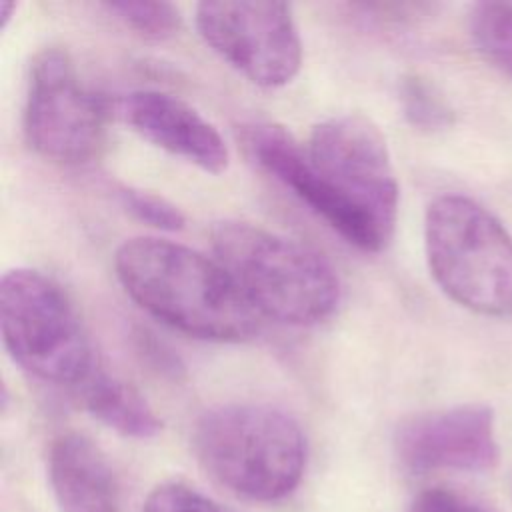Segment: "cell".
Here are the masks:
<instances>
[{
	"mask_svg": "<svg viewBox=\"0 0 512 512\" xmlns=\"http://www.w3.org/2000/svg\"><path fill=\"white\" fill-rule=\"evenodd\" d=\"M246 146L270 176L346 242L366 252L388 246L400 188L386 138L368 118H326L304 146L278 124H254Z\"/></svg>",
	"mask_w": 512,
	"mask_h": 512,
	"instance_id": "1",
	"label": "cell"
},
{
	"mask_svg": "<svg viewBox=\"0 0 512 512\" xmlns=\"http://www.w3.org/2000/svg\"><path fill=\"white\" fill-rule=\"evenodd\" d=\"M126 294L148 314L184 334L240 342L258 332V314L216 258L184 244L138 236L114 254Z\"/></svg>",
	"mask_w": 512,
	"mask_h": 512,
	"instance_id": "2",
	"label": "cell"
},
{
	"mask_svg": "<svg viewBox=\"0 0 512 512\" xmlns=\"http://www.w3.org/2000/svg\"><path fill=\"white\" fill-rule=\"evenodd\" d=\"M210 238L214 258L258 316L312 326L336 310L340 280L314 248L240 220L218 222Z\"/></svg>",
	"mask_w": 512,
	"mask_h": 512,
	"instance_id": "3",
	"label": "cell"
},
{
	"mask_svg": "<svg viewBox=\"0 0 512 512\" xmlns=\"http://www.w3.org/2000/svg\"><path fill=\"white\" fill-rule=\"evenodd\" d=\"M194 452L230 492L276 502L296 490L306 468V436L284 410L262 402H230L194 424Z\"/></svg>",
	"mask_w": 512,
	"mask_h": 512,
	"instance_id": "4",
	"label": "cell"
},
{
	"mask_svg": "<svg viewBox=\"0 0 512 512\" xmlns=\"http://www.w3.org/2000/svg\"><path fill=\"white\" fill-rule=\"evenodd\" d=\"M424 250L450 300L482 316L512 312V236L484 206L460 194L434 198L424 218Z\"/></svg>",
	"mask_w": 512,
	"mask_h": 512,
	"instance_id": "5",
	"label": "cell"
},
{
	"mask_svg": "<svg viewBox=\"0 0 512 512\" xmlns=\"http://www.w3.org/2000/svg\"><path fill=\"white\" fill-rule=\"evenodd\" d=\"M0 328L12 360L42 382L80 388L94 372L90 340L74 304L38 270L2 274Z\"/></svg>",
	"mask_w": 512,
	"mask_h": 512,
	"instance_id": "6",
	"label": "cell"
},
{
	"mask_svg": "<svg viewBox=\"0 0 512 512\" xmlns=\"http://www.w3.org/2000/svg\"><path fill=\"white\" fill-rule=\"evenodd\" d=\"M194 20L202 40L256 86L280 88L302 66V40L286 2H200Z\"/></svg>",
	"mask_w": 512,
	"mask_h": 512,
	"instance_id": "7",
	"label": "cell"
},
{
	"mask_svg": "<svg viewBox=\"0 0 512 512\" xmlns=\"http://www.w3.org/2000/svg\"><path fill=\"white\" fill-rule=\"evenodd\" d=\"M104 108L82 86L66 50H40L28 76L24 136L30 148L60 164H84L100 148Z\"/></svg>",
	"mask_w": 512,
	"mask_h": 512,
	"instance_id": "8",
	"label": "cell"
},
{
	"mask_svg": "<svg viewBox=\"0 0 512 512\" xmlns=\"http://www.w3.org/2000/svg\"><path fill=\"white\" fill-rule=\"evenodd\" d=\"M394 448L400 464L412 474L484 472L494 468L500 456L494 412L486 404H460L412 416L400 424Z\"/></svg>",
	"mask_w": 512,
	"mask_h": 512,
	"instance_id": "9",
	"label": "cell"
},
{
	"mask_svg": "<svg viewBox=\"0 0 512 512\" xmlns=\"http://www.w3.org/2000/svg\"><path fill=\"white\" fill-rule=\"evenodd\" d=\"M118 116L146 142L208 174H222L230 154L224 138L194 106L160 90H134L116 104Z\"/></svg>",
	"mask_w": 512,
	"mask_h": 512,
	"instance_id": "10",
	"label": "cell"
},
{
	"mask_svg": "<svg viewBox=\"0 0 512 512\" xmlns=\"http://www.w3.org/2000/svg\"><path fill=\"white\" fill-rule=\"evenodd\" d=\"M48 480L60 512H118L112 464L84 434L66 432L52 442Z\"/></svg>",
	"mask_w": 512,
	"mask_h": 512,
	"instance_id": "11",
	"label": "cell"
},
{
	"mask_svg": "<svg viewBox=\"0 0 512 512\" xmlns=\"http://www.w3.org/2000/svg\"><path fill=\"white\" fill-rule=\"evenodd\" d=\"M80 402L96 420L126 438H154L162 422L146 398L130 384L106 374L92 372L80 386Z\"/></svg>",
	"mask_w": 512,
	"mask_h": 512,
	"instance_id": "12",
	"label": "cell"
},
{
	"mask_svg": "<svg viewBox=\"0 0 512 512\" xmlns=\"http://www.w3.org/2000/svg\"><path fill=\"white\" fill-rule=\"evenodd\" d=\"M476 50L512 78V2H478L468 14Z\"/></svg>",
	"mask_w": 512,
	"mask_h": 512,
	"instance_id": "13",
	"label": "cell"
},
{
	"mask_svg": "<svg viewBox=\"0 0 512 512\" xmlns=\"http://www.w3.org/2000/svg\"><path fill=\"white\" fill-rule=\"evenodd\" d=\"M398 102L406 122L422 132H438L454 122V110L444 94L420 74L402 76Z\"/></svg>",
	"mask_w": 512,
	"mask_h": 512,
	"instance_id": "14",
	"label": "cell"
},
{
	"mask_svg": "<svg viewBox=\"0 0 512 512\" xmlns=\"http://www.w3.org/2000/svg\"><path fill=\"white\" fill-rule=\"evenodd\" d=\"M104 8L114 14L124 26L146 40L162 42L176 36L182 28L180 10L162 0H116Z\"/></svg>",
	"mask_w": 512,
	"mask_h": 512,
	"instance_id": "15",
	"label": "cell"
},
{
	"mask_svg": "<svg viewBox=\"0 0 512 512\" xmlns=\"http://www.w3.org/2000/svg\"><path fill=\"white\" fill-rule=\"evenodd\" d=\"M118 200L136 220L152 228H158L164 232H176L184 228L186 218L182 210L160 194L132 188V186H122L118 188Z\"/></svg>",
	"mask_w": 512,
	"mask_h": 512,
	"instance_id": "16",
	"label": "cell"
},
{
	"mask_svg": "<svg viewBox=\"0 0 512 512\" xmlns=\"http://www.w3.org/2000/svg\"><path fill=\"white\" fill-rule=\"evenodd\" d=\"M142 512H224V510L216 502L206 498L202 492L182 482H166L156 486L148 494Z\"/></svg>",
	"mask_w": 512,
	"mask_h": 512,
	"instance_id": "17",
	"label": "cell"
},
{
	"mask_svg": "<svg viewBox=\"0 0 512 512\" xmlns=\"http://www.w3.org/2000/svg\"><path fill=\"white\" fill-rule=\"evenodd\" d=\"M408 512H490L484 504L450 488H428L410 504Z\"/></svg>",
	"mask_w": 512,
	"mask_h": 512,
	"instance_id": "18",
	"label": "cell"
},
{
	"mask_svg": "<svg viewBox=\"0 0 512 512\" xmlns=\"http://www.w3.org/2000/svg\"><path fill=\"white\" fill-rule=\"evenodd\" d=\"M16 8H18L16 2H10V0L0 2V28H6V24L10 22L12 12H16Z\"/></svg>",
	"mask_w": 512,
	"mask_h": 512,
	"instance_id": "19",
	"label": "cell"
}]
</instances>
